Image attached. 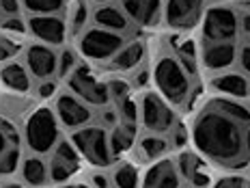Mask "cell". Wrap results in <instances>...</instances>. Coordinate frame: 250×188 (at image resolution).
<instances>
[{
  "label": "cell",
  "instance_id": "obj_1",
  "mask_svg": "<svg viewBox=\"0 0 250 188\" xmlns=\"http://www.w3.org/2000/svg\"><path fill=\"white\" fill-rule=\"evenodd\" d=\"M190 139L205 160L242 171L250 163V108L235 97H216L199 111Z\"/></svg>",
  "mask_w": 250,
  "mask_h": 188
},
{
  "label": "cell",
  "instance_id": "obj_2",
  "mask_svg": "<svg viewBox=\"0 0 250 188\" xmlns=\"http://www.w3.org/2000/svg\"><path fill=\"white\" fill-rule=\"evenodd\" d=\"M151 80L155 82L158 93L168 100L173 106H181L188 102L192 93V76L181 65L177 54H162L153 63Z\"/></svg>",
  "mask_w": 250,
  "mask_h": 188
},
{
  "label": "cell",
  "instance_id": "obj_3",
  "mask_svg": "<svg viewBox=\"0 0 250 188\" xmlns=\"http://www.w3.org/2000/svg\"><path fill=\"white\" fill-rule=\"evenodd\" d=\"M22 137H24V145L33 154H39V156L50 154L54 149V145L62 139L61 121L56 117L54 108L39 106L35 111H30L28 117L24 119Z\"/></svg>",
  "mask_w": 250,
  "mask_h": 188
},
{
  "label": "cell",
  "instance_id": "obj_4",
  "mask_svg": "<svg viewBox=\"0 0 250 188\" xmlns=\"http://www.w3.org/2000/svg\"><path fill=\"white\" fill-rule=\"evenodd\" d=\"M71 143L80 151V156L93 166H110L114 163V156L108 143V128L104 125L86 123L78 130H71Z\"/></svg>",
  "mask_w": 250,
  "mask_h": 188
},
{
  "label": "cell",
  "instance_id": "obj_5",
  "mask_svg": "<svg viewBox=\"0 0 250 188\" xmlns=\"http://www.w3.org/2000/svg\"><path fill=\"white\" fill-rule=\"evenodd\" d=\"M138 121L147 132L170 134V130L177 125V113L162 93L147 91L138 100Z\"/></svg>",
  "mask_w": 250,
  "mask_h": 188
},
{
  "label": "cell",
  "instance_id": "obj_6",
  "mask_svg": "<svg viewBox=\"0 0 250 188\" xmlns=\"http://www.w3.org/2000/svg\"><path fill=\"white\" fill-rule=\"evenodd\" d=\"M125 35L102 26H91L78 37V54L86 61H110L125 44Z\"/></svg>",
  "mask_w": 250,
  "mask_h": 188
},
{
  "label": "cell",
  "instance_id": "obj_7",
  "mask_svg": "<svg viewBox=\"0 0 250 188\" xmlns=\"http://www.w3.org/2000/svg\"><path fill=\"white\" fill-rule=\"evenodd\" d=\"M203 41H235L239 35V13L231 4H213L201 18Z\"/></svg>",
  "mask_w": 250,
  "mask_h": 188
},
{
  "label": "cell",
  "instance_id": "obj_8",
  "mask_svg": "<svg viewBox=\"0 0 250 188\" xmlns=\"http://www.w3.org/2000/svg\"><path fill=\"white\" fill-rule=\"evenodd\" d=\"M65 80H67V89L71 93H76L78 97H82L86 104H91L93 108H104L110 102L106 80H102L95 71H91V67L86 63H78V67Z\"/></svg>",
  "mask_w": 250,
  "mask_h": 188
},
{
  "label": "cell",
  "instance_id": "obj_9",
  "mask_svg": "<svg viewBox=\"0 0 250 188\" xmlns=\"http://www.w3.org/2000/svg\"><path fill=\"white\" fill-rule=\"evenodd\" d=\"M54 113H56V117H59L61 125L67 130H78L86 123H93V117H95L91 104H86L82 97L71 93L69 89L56 95Z\"/></svg>",
  "mask_w": 250,
  "mask_h": 188
},
{
  "label": "cell",
  "instance_id": "obj_10",
  "mask_svg": "<svg viewBox=\"0 0 250 188\" xmlns=\"http://www.w3.org/2000/svg\"><path fill=\"white\" fill-rule=\"evenodd\" d=\"M80 151L76 149V145L71 143V139H61L54 145V149L50 151V182L54 184H65L80 171Z\"/></svg>",
  "mask_w": 250,
  "mask_h": 188
},
{
  "label": "cell",
  "instance_id": "obj_11",
  "mask_svg": "<svg viewBox=\"0 0 250 188\" xmlns=\"http://www.w3.org/2000/svg\"><path fill=\"white\" fill-rule=\"evenodd\" d=\"M207 0H164L162 20L173 30L194 28L205 13Z\"/></svg>",
  "mask_w": 250,
  "mask_h": 188
},
{
  "label": "cell",
  "instance_id": "obj_12",
  "mask_svg": "<svg viewBox=\"0 0 250 188\" xmlns=\"http://www.w3.org/2000/svg\"><path fill=\"white\" fill-rule=\"evenodd\" d=\"M24 65L28 67L30 76L35 80H50V78L56 76L59 71V52L54 50V46L41 44V41H35V44H28L24 50Z\"/></svg>",
  "mask_w": 250,
  "mask_h": 188
},
{
  "label": "cell",
  "instance_id": "obj_13",
  "mask_svg": "<svg viewBox=\"0 0 250 188\" xmlns=\"http://www.w3.org/2000/svg\"><path fill=\"white\" fill-rule=\"evenodd\" d=\"M28 33L33 35L37 41L48 46H59L65 44L67 39V24L59 13H39V15H28L26 20Z\"/></svg>",
  "mask_w": 250,
  "mask_h": 188
},
{
  "label": "cell",
  "instance_id": "obj_14",
  "mask_svg": "<svg viewBox=\"0 0 250 188\" xmlns=\"http://www.w3.org/2000/svg\"><path fill=\"white\" fill-rule=\"evenodd\" d=\"M235 59H237L235 41H207L201 50L203 65L213 74L231 70V65H235Z\"/></svg>",
  "mask_w": 250,
  "mask_h": 188
},
{
  "label": "cell",
  "instance_id": "obj_15",
  "mask_svg": "<svg viewBox=\"0 0 250 188\" xmlns=\"http://www.w3.org/2000/svg\"><path fill=\"white\" fill-rule=\"evenodd\" d=\"M175 164L181 175V182H188L192 186H211V175L205 169L203 156L199 151H179L175 158Z\"/></svg>",
  "mask_w": 250,
  "mask_h": 188
},
{
  "label": "cell",
  "instance_id": "obj_16",
  "mask_svg": "<svg viewBox=\"0 0 250 188\" xmlns=\"http://www.w3.org/2000/svg\"><path fill=\"white\" fill-rule=\"evenodd\" d=\"M140 186H160V188H175L181 186V175L177 171L173 158H158L140 177Z\"/></svg>",
  "mask_w": 250,
  "mask_h": 188
},
{
  "label": "cell",
  "instance_id": "obj_17",
  "mask_svg": "<svg viewBox=\"0 0 250 188\" xmlns=\"http://www.w3.org/2000/svg\"><path fill=\"white\" fill-rule=\"evenodd\" d=\"M164 0H121V9L136 26H155L162 20Z\"/></svg>",
  "mask_w": 250,
  "mask_h": 188
},
{
  "label": "cell",
  "instance_id": "obj_18",
  "mask_svg": "<svg viewBox=\"0 0 250 188\" xmlns=\"http://www.w3.org/2000/svg\"><path fill=\"white\" fill-rule=\"evenodd\" d=\"M211 89L220 95L227 97H235V100H246L250 97V78L242 71H218L211 78Z\"/></svg>",
  "mask_w": 250,
  "mask_h": 188
},
{
  "label": "cell",
  "instance_id": "obj_19",
  "mask_svg": "<svg viewBox=\"0 0 250 188\" xmlns=\"http://www.w3.org/2000/svg\"><path fill=\"white\" fill-rule=\"evenodd\" d=\"M0 82L13 93H28L33 87V76L22 61H7L0 67Z\"/></svg>",
  "mask_w": 250,
  "mask_h": 188
},
{
  "label": "cell",
  "instance_id": "obj_20",
  "mask_svg": "<svg viewBox=\"0 0 250 188\" xmlns=\"http://www.w3.org/2000/svg\"><path fill=\"white\" fill-rule=\"evenodd\" d=\"M134 149H136L138 160H143V163H153V160H158V158H162V156L168 154L170 141L166 139L164 134L147 132V134H143V137L136 139Z\"/></svg>",
  "mask_w": 250,
  "mask_h": 188
},
{
  "label": "cell",
  "instance_id": "obj_21",
  "mask_svg": "<svg viewBox=\"0 0 250 188\" xmlns=\"http://www.w3.org/2000/svg\"><path fill=\"white\" fill-rule=\"evenodd\" d=\"M93 22L95 26H102V28H108V30H117V33H125L129 28V18L125 15V11L117 4H110V2H104V4H97L95 11H93Z\"/></svg>",
  "mask_w": 250,
  "mask_h": 188
},
{
  "label": "cell",
  "instance_id": "obj_22",
  "mask_svg": "<svg viewBox=\"0 0 250 188\" xmlns=\"http://www.w3.org/2000/svg\"><path fill=\"white\" fill-rule=\"evenodd\" d=\"M143 59H145V44L140 39H134V41H125L119 48V52L110 59V65L117 71H132L138 70Z\"/></svg>",
  "mask_w": 250,
  "mask_h": 188
},
{
  "label": "cell",
  "instance_id": "obj_23",
  "mask_svg": "<svg viewBox=\"0 0 250 188\" xmlns=\"http://www.w3.org/2000/svg\"><path fill=\"white\" fill-rule=\"evenodd\" d=\"M20 173L26 186H43L50 182L48 163L39 154H30L20 163Z\"/></svg>",
  "mask_w": 250,
  "mask_h": 188
},
{
  "label": "cell",
  "instance_id": "obj_24",
  "mask_svg": "<svg viewBox=\"0 0 250 188\" xmlns=\"http://www.w3.org/2000/svg\"><path fill=\"white\" fill-rule=\"evenodd\" d=\"M136 128H129V125L117 123L114 128L108 130V143H110V151L114 158L127 154L129 149H134V143H136Z\"/></svg>",
  "mask_w": 250,
  "mask_h": 188
},
{
  "label": "cell",
  "instance_id": "obj_25",
  "mask_svg": "<svg viewBox=\"0 0 250 188\" xmlns=\"http://www.w3.org/2000/svg\"><path fill=\"white\" fill-rule=\"evenodd\" d=\"M110 184L121 186V188L140 186V171L136 169L134 163H119V164H114V169L110 173Z\"/></svg>",
  "mask_w": 250,
  "mask_h": 188
},
{
  "label": "cell",
  "instance_id": "obj_26",
  "mask_svg": "<svg viewBox=\"0 0 250 188\" xmlns=\"http://www.w3.org/2000/svg\"><path fill=\"white\" fill-rule=\"evenodd\" d=\"M67 0H22V7L28 15L39 13H61L65 9Z\"/></svg>",
  "mask_w": 250,
  "mask_h": 188
},
{
  "label": "cell",
  "instance_id": "obj_27",
  "mask_svg": "<svg viewBox=\"0 0 250 188\" xmlns=\"http://www.w3.org/2000/svg\"><path fill=\"white\" fill-rule=\"evenodd\" d=\"M20 163H22V149L20 143H15L0 156V175H13L20 169Z\"/></svg>",
  "mask_w": 250,
  "mask_h": 188
},
{
  "label": "cell",
  "instance_id": "obj_28",
  "mask_svg": "<svg viewBox=\"0 0 250 188\" xmlns=\"http://www.w3.org/2000/svg\"><path fill=\"white\" fill-rule=\"evenodd\" d=\"M78 63H80V56H78L76 50L71 48H62L59 52V71H56V76L61 78H67L71 74V71L78 67Z\"/></svg>",
  "mask_w": 250,
  "mask_h": 188
},
{
  "label": "cell",
  "instance_id": "obj_29",
  "mask_svg": "<svg viewBox=\"0 0 250 188\" xmlns=\"http://www.w3.org/2000/svg\"><path fill=\"white\" fill-rule=\"evenodd\" d=\"M108 85V93H110V102H121L125 97H129V82L121 80V78H112L106 80Z\"/></svg>",
  "mask_w": 250,
  "mask_h": 188
},
{
  "label": "cell",
  "instance_id": "obj_30",
  "mask_svg": "<svg viewBox=\"0 0 250 188\" xmlns=\"http://www.w3.org/2000/svg\"><path fill=\"white\" fill-rule=\"evenodd\" d=\"M213 186H220V188H239V186H250V177L242 175V173H229L222 175L216 180Z\"/></svg>",
  "mask_w": 250,
  "mask_h": 188
},
{
  "label": "cell",
  "instance_id": "obj_31",
  "mask_svg": "<svg viewBox=\"0 0 250 188\" xmlns=\"http://www.w3.org/2000/svg\"><path fill=\"white\" fill-rule=\"evenodd\" d=\"M0 28L4 30V33H13V35H22L28 30V26L20 15H7V18L0 22Z\"/></svg>",
  "mask_w": 250,
  "mask_h": 188
},
{
  "label": "cell",
  "instance_id": "obj_32",
  "mask_svg": "<svg viewBox=\"0 0 250 188\" xmlns=\"http://www.w3.org/2000/svg\"><path fill=\"white\" fill-rule=\"evenodd\" d=\"M235 63L239 65V71L250 78V44H244L242 48H237V59Z\"/></svg>",
  "mask_w": 250,
  "mask_h": 188
},
{
  "label": "cell",
  "instance_id": "obj_33",
  "mask_svg": "<svg viewBox=\"0 0 250 188\" xmlns=\"http://www.w3.org/2000/svg\"><path fill=\"white\" fill-rule=\"evenodd\" d=\"M15 52H18V44H13L9 39H0V63L11 61L15 56Z\"/></svg>",
  "mask_w": 250,
  "mask_h": 188
},
{
  "label": "cell",
  "instance_id": "obj_34",
  "mask_svg": "<svg viewBox=\"0 0 250 188\" xmlns=\"http://www.w3.org/2000/svg\"><path fill=\"white\" fill-rule=\"evenodd\" d=\"M119 123V113L114 111V108H106L104 106V113H102V125L104 128H114V125Z\"/></svg>",
  "mask_w": 250,
  "mask_h": 188
},
{
  "label": "cell",
  "instance_id": "obj_35",
  "mask_svg": "<svg viewBox=\"0 0 250 188\" xmlns=\"http://www.w3.org/2000/svg\"><path fill=\"white\" fill-rule=\"evenodd\" d=\"M56 93V82L52 80H41L39 82V89H37V95L39 97H43V100H48V97H52Z\"/></svg>",
  "mask_w": 250,
  "mask_h": 188
},
{
  "label": "cell",
  "instance_id": "obj_36",
  "mask_svg": "<svg viewBox=\"0 0 250 188\" xmlns=\"http://www.w3.org/2000/svg\"><path fill=\"white\" fill-rule=\"evenodd\" d=\"M20 7H22V0H0V11H2V15H18Z\"/></svg>",
  "mask_w": 250,
  "mask_h": 188
},
{
  "label": "cell",
  "instance_id": "obj_37",
  "mask_svg": "<svg viewBox=\"0 0 250 188\" xmlns=\"http://www.w3.org/2000/svg\"><path fill=\"white\" fill-rule=\"evenodd\" d=\"M15 143H18V139H15L11 132H7L4 128H0V156H2L4 151L11 147V145H15Z\"/></svg>",
  "mask_w": 250,
  "mask_h": 188
},
{
  "label": "cell",
  "instance_id": "obj_38",
  "mask_svg": "<svg viewBox=\"0 0 250 188\" xmlns=\"http://www.w3.org/2000/svg\"><path fill=\"white\" fill-rule=\"evenodd\" d=\"M149 78H151V71L149 70H138L136 76H134V80H132V85L138 87V89H143V87L149 85Z\"/></svg>",
  "mask_w": 250,
  "mask_h": 188
},
{
  "label": "cell",
  "instance_id": "obj_39",
  "mask_svg": "<svg viewBox=\"0 0 250 188\" xmlns=\"http://www.w3.org/2000/svg\"><path fill=\"white\" fill-rule=\"evenodd\" d=\"M88 182H91L93 186H110V175L95 173V171H93V173L88 175Z\"/></svg>",
  "mask_w": 250,
  "mask_h": 188
},
{
  "label": "cell",
  "instance_id": "obj_40",
  "mask_svg": "<svg viewBox=\"0 0 250 188\" xmlns=\"http://www.w3.org/2000/svg\"><path fill=\"white\" fill-rule=\"evenodd\" d=\"M239 33H244L246 37L250 35V11L239 15Z\"/></svg>",
  "mask_w": 250,
  "mask_h": 188
},
{
  "label": "cell",
  "instance_id": "obj_41",
  "mask_svg": "<svg viewBox=\"0 0 250 188\" xmlns=\"http://www.w3.org/2000/svg\"><path fill=\"white\" fill-rule=\"evenodd\" d=\"M93 4H104V2H110V0H91Z\"/></svg>",
  "mask_w": 250,
  "mask_h": 188
},
{
  "label": "cell",
  "instance_id": "obj_42",
  "mask_svg": "<svg viewBox=\"0 0 250 188\" xmlns=\"http://www.w3.org/2000/svg\"><path fill=\"white\" fill-rule=\"evenodd\" d=\"M0 15H2V11H0Z\"/></svg>",
  "mask_w": 250,
  "mask_h": 188
}]
</instances>
